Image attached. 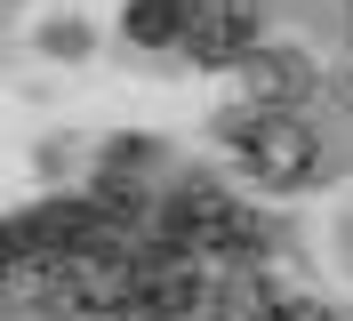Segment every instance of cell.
Returning a JSON list of instances; mask_svg holds the SVG:
<instances>
[{
    "label": "cell",
    "mask_w": 353,
    "mask_h": 321,
    "mask_svg": "<svg viewBox=\"0 0 353 321\" xmlns=\"http://www.w3.org/2000/svg\"><path fill=\"white\" fill-rule=\"evenodd\" d=\"M241 72H249V105H265V113L305 105V88H313V64L297 57V48H257Z\"/></svg>",
    "instance_id": "5b68a950"
},
{
    "label": "cell",
    "mask_w": 353,
    "mask_h": 321,
    "mask_svg": "<svg viewBox=\"0 0 353 321\" xmlns=\"http://www.w3.org/2000/svg\"><path fill=\"white\" fill-rule=\"evenodd\" d=\"M185 17H193V0H129V41H145V48H169V41H185Z\"/></svg>",
    "instance_id": "8992f818"
},
{
    "label": "cell",
    "mask_w": 353,
    "mask_h": 321,
    "mask_svg": "<svg viewBox=\"0 0 353 321\" xmlns=\"http://www.w3.org/2000/svg\"><path fill=\"white\" fill-rule=\"evenodd\" d=\"M185 48H193V64H209V72L249 64L257 57V0H193Z\"/></svg>",
    "instance_id": "7a4b0ae2"
},
{
    "label": "cell",
    "mask_w": 353,
    "mask_h": 321,
    "mask_svg": "<svg viewBox=\"0 0 353 321\" xmlns=\"http://www.w3.org/2000/svg\"><path fill=\"white\" fill-rule=\"evenodd\" d=\"M233 145H241V161L265 185H305L313 177V137H305L297 113H257V121L233 128Z\"/></svg>",
    "instance_id": "3957f363"
},
{
    "label": "cell",
    "mask_w": 353,
    "mask_h": 321,
    "mask_svg": "<svg viewBox=\"0 0 353 321\" xmlns=\"http://www.w3.org/2000/svg\"><path fill=\"white\" fill-rule=\"evenodd\" d=\"M201 298H209V281H201V265H185V257L137 265V321H185Z\"/></svg>",
    "instance_id": "277c9868"
},
{
    "label": "cell",
    "mask_w": 353,
    "mask_h": 321,
    "mask_svg": "<svg viewBox=\"0 0 353 321\" xmlns=\"http://www.w3.org/2000/svg\"><path fill=\"white\" fill-rule=\"evenodd\" d=\"M17 265H24V257H17V241L0 233V289H8V281H17Z\"/></svg>",
    "instance_id": "ba28073f"
},
{
    "label": "cell",
    "mask_w": 353,
    "mask_h": 321,
    "mask_svg": "<svg viewBox=\"0 0 353 321\" xmlns=\"http://www.w3.org/2000/svg\"><path fill=\"white\" fill-rule=\"evenodd\" d=\"M265 321H330V313H321L313 298H273V313H265Z\"/></svg>",
    "instance_id": "52a82bcc"
},
{
    "label": "cell",
    "mask_w": 353,
    "mask_h": 321,
    "mask_svg": "<svg viewBox=\"0 0 353 321\" xmlns=\"http://www.w3.org/2000/svg\"><path fill=\"white\" fill-rule=\"evenodd\" d=\"M169 241H176V249L241 257V249H257V225H249L217 185H193V193H176V201H169Z\"/></svg>",
    "instance_id": "6da1fadb"
}]
</instances>
